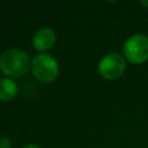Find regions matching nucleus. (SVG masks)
Wrapping results in <instances>:
<instances>
[{
  "label": "nucleus",
  "instance_id": "nucleus-1",
  "mask_svg": "<svg viewBox=\"0 0 148 148\" xmlns=\"http://www.w3.org/2000/svg\"><path fill=\"white\" fill-rule=\"evenodd\" d=\"M0 68L9 77H18L29 68V57L20 49H8L0 56Z\"/></svg>",
  "mask_w": 148,
  "mask_h": 148
},
{
  "label": "nucleus",
  "instance_id": "nucleus-2",
  "mask_svg": "<svg viewBox=\"0 0 148 148\" xmlns=\"http://www.w3.org/2000/svg\"><path fill=\"white\" fill-rule=\"evenodd\" d=\"M31 69L35 77L42 82L53 81L59 72L57 60L52 56L45 53H40L34 58Z\"/></svg>",
  "mask_w": 148,
  "mask_h": 148
},
{
  "label": "nucleus",
  "instance_id": "nucleus-3",
  "mask_svg": "<svg viewBox=\"0 0 148 148\" xmlns=\"http://www.w3.org/2000/svg\"><path fill=\"white\" fill-rule=\"evenodd\" d=\"M124 53L128 61L141 64L148 59V37L133 35L124 44Z\"/></svg>",
  "mask_w": 148,
  "mask_h": 148
},
{
  "label": "nucleus",
  "instance_id": "nucleus-4",
  "mask_svg": "<svg viewBox=\"0 0 148 148\" xmlns=\"http://www.w3.org/2000/svg\"><path fill=\"white\" fill-rule=\"evenodd\" d=\"M125 67V59L118 53H109L104 56L98 64L99 74L108 80L119 77L124 73Z\"/></svg>",
  "mask_w": 148,
  "mask_h": 148
},
{
  "label": "nucleus",
  "instance_id": "nucleus-5",
  "mask_svg": "<svg viewBox=\"0 0 148 148\" xmlns=\"http://www.w3.org/2000/svg\"><path fill=\"white\" fill-rule=\"evenodd\" d=\"M56 42V32L50 28H42L36 31L32 38V46L37 51L50 49Z\"/></svg>",
  "mask_w": 148,
  "mask_h": 148
},
{
  "label": "nucleus",
  "instance_id": "nucleus-6",
  "mask_svg": "<svg viewBox=\"0 0 148 148\" xmlns=\"http://www.w3.org/2000/svg\"><path fill=\"white\" fill-rule=\"evenodd\" d=\"M17 87L12 79L2 77L0 79V101L7 102L15 97Z\"/></svg>",
  "mask_w": 148,
  "mask_h": 148
},
{
  "label": "nucleus",
  "instance_id": "nucleus-7",
  "mask_svg": "<svg viewBox=\"0 0 148 148\" xmlns=\"http://www.w3.org/2000/svg\"><path fill=\"white\" fill-rule=\"evenodd\" d=\"M0 148H12V142L7 138L0 139Z\"/></svg>",
  "mask_w": 148,
  "mask_h": 148
},
{
  "label": "nucleus",
  "instance_id": "nucleus-8",
  "mask_svg": "<svg viewBox=\"0 0 148 148\" xmlns=\"http://www.w3.org/2000/svg\"><path fill=\"white\" fill-rule=\"evenodd\" d=\"M22 148H39V147L36 146V145H27V146H24V147H22Z\"/></svg>",
  "mask_w": 148,
  "mask_h": 148
},
{
  "label": "nucleus",
  "instance_id": "nucleus-9",
  "mask_svg": "<svg viewBox=\"0 0 148 148\" xmlns=\"http://www.w3.org/2000/svg\"><path fill=\"white\" fill-rule=\"evenodd\" d=\"M142 5H143V6H146V7L148 8V1H142Z\"/></svg>",
  "mask_w": 148,
  "mask_h": 148
}]
</instances>
